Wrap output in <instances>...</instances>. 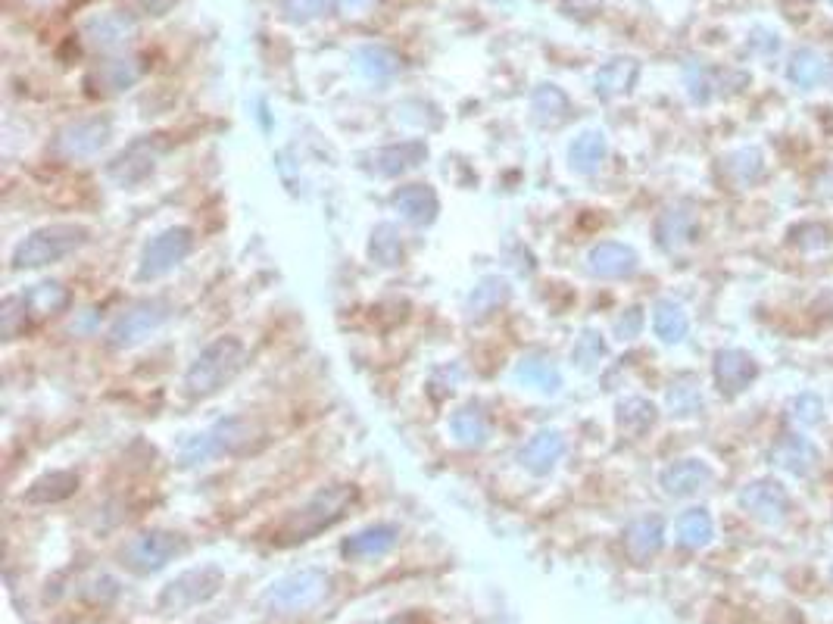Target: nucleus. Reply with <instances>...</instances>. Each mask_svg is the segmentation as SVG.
Segmentation results:
<instances>
[{"instance_id":"nucleus-47","label":"nucleus","mask_w":833,"mask_h":624,"mask_svg":"<svg viewBox=\"0 0 833 624\" xmlns=\"http://www.w3.org/2000/svg\"><path fill=\"white\" fill-rule=\"evenodd\" d=\"M821 188H824V194L833 200V169H830V172H824V178H821Z\"/></svg>"},{"instance_id":"nucleus-4","label":"nucleus","mask_w":833,"mask_h":624,"mask_svg":"<svg viewBox=\"0 0 833 624\" xmlns=\"http://www.w3.org/2000/svg\"><path fill=\"white\" fill-rule=\"evenodd\" d=\"M194 247V238H191V231L188 228H169L163 231L160 238H153L144 250V259H141V278H160L166 275L169 269H175L181 259H185Z\"/></svg>"},{"instance_id":"nucleus-23","label":"nucleus","mask_w":833,"mask_h":624,"mask_svg":"<svg viewBox=\"0 0 833 624\" xmlns=\"http://www.w3.org/2000/svg\"><path fill=\"white\" fill-rule=\"evenodd\" d=\"M353 60H356L359 72L366 78H375V82H384V78L400 72V57L387 47H359Z\"/></svg>"},{"instance_id":"nucleus-33","label":"nucleus","mask_w":833,"mask_h":624,"mask_svg":"<svg viewBox=\"0 0 833 624\" xmlns=\"http://www.w3.org/2000/svg\"><path fill=\"white\" fill-rule=\"evenodd\" d=\"M372 259L381 266H397L400 256H403V244L397 238V228L394 225H378L372 234Z\"/></svg>"},{"instance_id":"nucleus-25","label":"nucleus","mask_w":833,"mask_h":624,"mask_svg":"<svg viewBox=\"0 0 833 624\" xmlns=\"http://www.w3.org/2000/svg\"><path fill=\"white\" fill-rule=\"evenodd\" d=\"M606 138L600 132H584L575 144H571V166H575L578 172L590 175L600 169V163L606 160Z\"/></svg>"},{"instance_id":"nucleus-34","label":"nucleus","mask_w":833,"mask_h":624,"mask_svg":"<svg viewBox=\"0 0 833 624\" xmlns=\"http://www.w3.org/2000/svg\"><path fill=\"white\" fill-rule=\"evenodd\" d=\"M394 540H397V531L387 528V525H381V528H372V531H366V534L353 537V540L344 546V550L353 553V556H372V553L390 550V546H394Z\"/></svg>"},{"instance_id":"nucleus-43","label":"nucleus","mask_w":833,"mask_h":624,"mask_svg":"<svg viewBox=\"0 0 833 624\" xmlns=\"http://www.w3.org/2000/svg\"><path fill=\"white\" fill-rule=\"evenodd\" d=\"M606 0H559V7L565 16H575V19H593L596 13L603 10Z\"/></svg>"},{"instance_id":"nucleus-6","label":"nucleus","mask_w":833,"mask_h":624,"mask_svg":"<svg viewBox=\"0 0 833 624\" xmlns=\"http://www.w3.org/2000/svg\"><path fill=\"white\" fill-rule=\"evenodd\" d=\"M740 506L752 518H759V522H780V518L790 512V497L777 481L762 478V481H752L740 490Z\"/></svg>"},{"instance_id":"nucleus-3","label":"nucleus","mask_w":833,"mask_h":624,"mask_svg":"<svg viewBox=\"0 0 833 624\" xmlns=\"http://www.w3.org/2000/svg\"><path fill=\"white\" fill-rule=\"evenodd\" d=\"M353 500H356V487H331V490L319 493V497H312L303 509H297V515L284 525V531H288L294 540H303L306 534H316L319 528H328L331 522H337Z\"/></svg>"},{"instance_id":"nucleus-14","label":"nucleus","mask_w":833,"mask_h":624,"mask_svg":"<svg viewBox=\"0 0 833 624\" xmlns=\"http://www.w3.org/2000/svg\"><path fill=\"white\" fill-rule=\"evenodd\" d=\"M135 35V22L125 13H103L85 22V38L97 50H113Z\"/></svg>"},{"instance_id":"nucleus-46","label":"nucleus","mask_w":833,"mask_h":624,"mask_svg":"<svg viewBox=\"0 0 833 624\" xmlns=\"http://www.w3.org/2000/svg\"><path fill=\"white\" fill-rule=\"evenodd\" d=\"M375 4H378V0H344L347 13H353V16H362V13H369V10H372Z\"/></svg>"},{"instance_id":"nucleus-21","label":"nucleus","mask_w":833,"mask_h":624,"mask_svg":"<svg viewBox=\"0 0 833 624\" xmlns=\"http://www.w3.org/2000/svg\"><path fill=\"white\" fill-rule=\"evenodd\" d=\"M653 328L662 337L665 344H678L687 337L690 322H687V312L674 303V300H659L653 309Z\"/></svg>"},{"instance_id":"nucleus-39","label":"nucleus","mask_w":833,"mask_h":624,"mask_svg":"<svg viewBox=\"0 0 833 624\" xmlns=\"http://www.w3.org/2000/svg\"><path fill=\"white\" fill-rule=\"evenodd\" d=\"M29 325V309H25L22 297H7L4 306H0V328H4V337L13 341L19 334V328Z\"/></svg>"},{"instance_id":"nucleus-32","label":"nucleus","mask_w":833,"mask_h":624,"mask_svg":"<svg viewBox=\"0 0 833 624\" xmlns=\"http://www.w3.org/2000/svg\"><path fill=\"white\" fill-rule=\"evenodd\" d=\"M337 4L341 0H281V13L288 22H312V19H322L337 13Z\"/></svg>"},{"instance_id":"nucleus-2","label":"nucleus","mask_w":833,"mask_h":624,"mask_svg":"<svg viewBox=\"0 0 833 624\" xmlns=\"http://www.w3.org/2000/svg\"><path fill=\"white\" fill-rule=\"evenodd\" d=\"M88 241V231L78 225H50L35 231L32 238H25L16 253H13V266L16 269H35V266H47L57 263V259L69 256L72 250H78Z\"/></svg>"},{"instance_id":"nucleus-29","label":"nucleus","mask_w":833,"mask_h":624,"mask_svg":"<svg viewBox=\"0 0 833 624\" xmlns=\"http://www.w3.org/2000/svg\"><path fill=\"white\" fill-rule=\"evenodd\" d=\"M450 428H453L456 440H462V444H468V447L484 444V437H487V419H484V412L478 406H462L453 415Z\"/></svg>"},{"instance_id":"nucleus-5","label":"nucleus","mask_w":833,"mask_h":624,"mask_svg":"<svg viewBox=\"0 0 833 624\" xmlns=\"http://www.w3.org/2000/svg\"><path fill=\"white\" fill-rule=\"evenodd\" d=\"M166 303L163 300H150V303H138L135 309H128L125 316L116 319V325L110 328V344L113 347H132L138 341L160 328L166 322Z\"/></svg>"},{"instance_id":"nucleus-27","label":"nucleus","mask_w":833,"mask_h":624,"mask_svg":"<svg viewBox=\"0 0 833 624\" xmlns=\"http://www.w3.org/2000/svg\"><path fill=\"white\" fill-rule=\"evenodd\" d=\"M22 300L32 316H54V312L69 306V294L63 284H38V288H32Z\"/></svg>"},{"instance_id":"nucleus-48","label":"nucleus","mask_w":833,"mask_h":624,"mask_svg":"<svg viewBox=\"0 0 833 624\" xmlns=\"http://www.w3.org/2000/svg\"><path fill=\"white\" fill-rule=\"evenodd\" d=\"M493 4H500V0H493Z\"/></svg>"},{"instance_id":"nucleus-37","label":"nucleus","mask_w":833,"mask_h":624,"mask_svg":"<svg viewBox=\"0 0 833 624\" xmlns=\"http://www.w3.org/2000/svg\"><path fill=\"white\" fill-rule=\"evenodd\" d=\"M727 175H731L737 185H752L762 175V153L759 150H740L727 160Z\"/></svg>"},{"instance_id":"nucleus-13","label":"nucleus","mask_w":833,"mask_h":624,"mask_svg":"<svg viewBox=\"0 0 833 624\" xmlns=\"http://www.w3.org/2000/svg\"><path fill=\"white\" fill-rule=\"evenodd\" d=\"M587 266L593 275H600V278H628L637 272V253L631 247H624V244H600V247H593L590 256H587Z\"/></svg>"},{"instance_id":"nucleus-10","label":"nucleus","mask_w":833,"mask_h":624,"mask_svg":"<svg viewBox=\"0 0 833 624\" xmlns=\"http://www.w3.org/2000/svg\"><path fill=\"white\" fill-rule=\"evenodd\" d=\"M247 434L241 431L238 422H225V425H216L213 431H206V434H197L191 437L185 450H181V459H185V465H197V462H206V459H213L225 450H231L234 444H241Z\"/></svg>"},{"instance_id":"nucleus-24","label":"nucleus","mask_w":833,"mask_h":624,"mask_svg":"<svg viewBox=\"0 0 833 624\" xmlns=\"http://www.w3.org/2000/svg\"><path fill=\"white\" fill-rule=\"evenodd\" d=\"M531 110L540 125H559L568 116V97L556 85H540L531 97Z\"/></svg>"},{"instance_id":"nucleus-41","label":"nucleus","mask_w":833,"mask_h":624,"mask_svg":"<svg viewBox=\"0 0 833 624\" xmlns=\"http://www.w3.org/2000/svg\"><path fill=\"white\" fill-rule=\"evenodd\" d=\"M793 422H799V425H805V428H812V425H818L821 419H824V403H821V397L818 394H799L796 400H793Z\"/></svg>"},{"instance_id":"nucleus-9","label":"nucleus","mask_w":833,"mask_h":624,"mask_svg":"<svg viewBox=\"0 0 833 624\" xmlns=\"http://www.w3.org/2000/svg\"><path fill=\"white\" fill-rule=\"evenodd\" d=\"M156 156H160V150H156V144H150V141H138V144L128 147L125 153H119V156H116V160L110 163V169H107V175L116 181V185H122V188H132V185H138V181H144V178L153 172V166H156Z\"/></svg>"},{"instance_id":"nucleus-16","label":"nucleus","mask_w":833,"mask_h":624,"mask_svg":"<svg viewBox=\"0 0 833 624\" xmlns=\"http://www.w3.org/2000/svg\"><path fill=\"white\" fill-rule=\"evenodd\" d=\"M562 453H565V440L556 431H540V434H534L525 444L522 465L528 468V472H534V475H546L562 459Z\"/></svg>"},{"instance_id":"nucleus-1","label":"nucleus","mask_w":833,"mask_h":624,"mask_svg":"<svg viewBox=\"0 0 833 624\" xmlns=\"http://www.w3.org/2000/svg\"><path fill=\"white\" fill-rule=\"evenodd\" d=\"M241 362H244V347L238 341H231V337H222V341L210 344L194 359L185 384H188V390L194 397H206V394H213V390H219L225 381H231L234 375H238Z\"/></svg>"},{"instance_id":"nucleus-40","label":"nucleus","mask_w":833,"mask_h":624,"mask_svg":"<svg viewBox=\"0 0 833 624\" xmlns=\"http://www.w3.org/2000/svg\"><path fill=\"white\" fill-rule=\"evenodd\" d=\"M175 546L178 543L169 534H147L132 546V553H144V559H150L147 565H163V559L175 553Z\"/></svg>"},{"instance_id":"nucleus-49","label":"nucleus","mask_w":833,"mask_h":624,"mask_svg":"<svg viewBox=\"0 0 833 624\" xmlns=\"http://www.w3.org/2000/svg\"><path fill=\"white\" fill-rule=\"evenodd\" d=\"M830 4H833V0H830Z\"/></svg>"},{"instance_id":"nucleus-31","label":"nucleus","mask_w":833,"mask_h":624,"mask_svg":"<svg viewBox=\"0 0 833 624\" xmlns=\"http://www.w3.org/2000/svg\"><path fill=\"white\" fill-rule=\"evenodd\" d=\"M509 297V284L500 281V278H487L484 284H478L475 294L468 297V316L472 319H481L487 316V312H493L500 303H506Z\"/></svg>"},{"instance_id":"nucleus-18","label":"nucleus","mask_w":833,"mask_h":624,"mask_svg":"<svg viewBox=\"0 0 833 624\" xmlns=\"http://www.w3.org/2000/svg\"><path fill=\"white\" fill-rule=\"evenodd\" d=\"M425 156H428L425 144L406 141V144H397V147L378 150L375 160H372V169H375L378 175L390 178V175H400V172H406V169H412V166H419V163L425 160Z\"/></svg>"},{"instance_id":"nucleus-7","label":"nucleus","mask_w":833,"mask_h":624,"mask_svg":"<svg viewBox=\"0 0 833 624\" xmlns=\"http://www.w3.org/2000/svg\"><path fill=\"white\" fill-rule=\"evenodd\" d=\"M110 138V125L103 119H85L75 122L69 128H63L57 138V153L66 156V160H85V156H94Z\"/></svg>"},{"instance_id":"nucleus-42","label":"nucleus","mask_w":833,"mask_h":624,"mask_svg":"<svg viewBox=\"0 0 833 624\" xmlns=\"http://www.w3.org/2000/svg\"><path fill=\"white\" fill-rule=\"evenodd\" d=\"M603 353H606V344L593 331H587L578 341V347H575V359L581 362V366H593V362L600 359Z\"/></svg>"},{"instance_id":"nucleus-20","label":"nucleus","mask_w":833,"mask_h":624,"mask_svg":"<svg viewBox=\"0 0 833 624\" xmlns=\"http://www.w3.org/2000/svg\"><path fill=\"white\" fill-rule=\"evenodd\" d=\"M144 75V66L138 57H116L107 60L103 66L94 69V78L100 82L103 91H122V88H132L138 78Z\"/></svg>"},{"instance_id":"nucleus-19","label":"nucleus","mask_w":833,"mask_h":624,"mask_svg":"<svg viewBox=\"0 0 833 624\" xmlns=\"http://www.w3.org/2000/svg\"><path fill=\"white\" fill-rule=\"evenodd\" d=\"M693 231H696V216L690 210H684V206H671V210H665L656 222V238L665 250L684 247L693 238Z\"/></svg>"},{"instance_id":"nucleus-15","label":"nucleus","mask_w":833,"mask_h":624,"mask_svg":"<svg viewBox=\"0 0 833 624\" xmlns=\"http://www.w3.org/2000/svg\"><path fill=\"white\" fill-rule=\"evenodd\" d=\"M637 75H640V63L631 57H618L612 63H606L600 72H596V94L603 100H615L621 94H628L637 85Z\"/></svg>"},{"instance_id":"nucleus-44","label":"nucleus","mask_w":833,"mask_h":624,"mask_svg":"<svg viewBox=\"0 0 833 624\" xmlns=\"http://www.w3.org/2000/svg\"><path fill=\"white\" fill-rule=\"evenodd\" d=\"M640 309H628V316H624L621 322H618V334L621 337H634L637 331H640Z\"/></svg>"},{"instance_id":"nucleus-45","label":"nucleus","mask_w":833,"mask_h":624,"mask_svg":"<svg viewBox=\"0 0 833 624\" xmlns=\"http://www.w3.org/2000/svg\"><path fill=\"white\" fill-rule=\"evenodd\" d=\"M178 0H138V7L150 16H166Z\"/></svg>"},{"instance_id":"nucleus-35","label":"nucleus","mask_w":833,"mask_h":624,"mask_svg":"<svg viewBox=\"0 0 833 624\" xmlns=\"http://www.w3.org/2000/svg\"><path fill=\"white\" fill-rule=\"evenodd\" d=\"M75 484H78V481H75V475H69V472H54V475L41 478V481L29 490V500H32V503L63 500V497H69Z\"/></svg>"},{"instance_id":"nucleus-17","label":"nucleus","mask_w":833,"mask_h":624,"mask_svg":"<svg viewBox=\"0 0 833 624\" xmlns=\"http://www.w3.org/2000/svg\"><path fill=\"white\" fill-rule=\"evenodd\" d=\"M397 213L412 225H428L437 216V194L428 185H409L394 194Z\"/></svg>"},{"instance_id":"nucleus-28","label":"nucleus","mask_w":833,"mask_h":624,"mask_svg":"<svg viewBox=\"0 0 833 624\" xmlns=\"http://www.w3.org/2000/svg\"><path fill=\"white\" fill-rule=\"evenodd\" d=\"M712 518L706 509H690L678 518V540L690 550H699V546H706L712 540Z\"/></svg>"},{"instance_id":"nucleus-36","label":"nucleus","mask_w":833,"mask_h":624,"mask_svg":"<svg viewBox=\"0 0 833 624\" xmlns=\"http://www.w3.org/2000/svg\"><path fill=\"white\" fill-rule=\"evenodd\" d=\"M518 378L540 387V390H556L562 384L559 369L550 366V362H543V359H522V366H518Z\"/></svg>"},{"instance_id":"nucleus-30","label":"nucleus","mask_w":833,"mask_h":624,"mask_svg":"<svg viewBox=\"0 0 833 624\" xmlns=\"http://www.w3.org/2000/svg\"><path fill=\"white\" fill-rule=\"evenodd\" d=\"M653 422H656V406L649 400L631 397V400L618 403V425L628 434H643L653 428Z\"/></svg>"},{"instance_id":"nucleus-38","label":"nucleus","mask_w":833,"mask_h":624,"mask_svg":"<svg viewBox=\"0 0 833 624\" xmlns=\"http://www.w3.org/2000/svg\"><path fill=\"white\" fill-rule=\"evenodd\" d=\"M668 406H671L674 415H693V412H699L702 397H699V390L693 387V381H674L671 390H668Z\"/></svg>"},{"instance_id":"nucleus-26","label":"nucleus","mask_w":833,"mask_h":624,"mask_svg":"<svg viewBox=\"0 0 833 624\" xmlns=\"http://www.w3.org/2000/svg\"><path fill=\"white\" fill-rule=\"evenodd\" d=\"M662 546V522L656 515H646V518H637V522L628 528V550L637 556V559H646V556H653L656 550Z\"/></svg>"},{"instance_id":"nucleus-12","label":"nucleus","mask_w":833,"mask_h":624,"mask_svg":"<svg viewBox=\"0 0 833 624\" xmlns=\"http://www.w3.org/2000/svg\"><path fill=\"white\" fill-rule=\"evenodd\" d=\"M712 484V472L699 459H681L662 472V487L671 497H693L702 487Z\"/></svg>"},{"instance_id":"nucleus-8","label":"nucleus","mask_w":833,"mask_h":624,"mask_svg":"<svg viewBox=\"0 0 833 624\" xmlns=\"http://www.w3.org/2000/svg\"><path fill=\"white\" fill-rule=\"evenodd\" d=\"M771 462L777 468H784V472L796 475V478H805V475H812L818 462H821V453L818 447L812 444L809 437H802V434H787L780 444H774L771 450Z\"/></svg>"},{"instance_id":"nucleus-11","label":"nucleus","mask_w":833,"mask_h":624,"mask_svg":"<svg viewBox=\"0 0 833 624\" xmlns=\"http://www.w3.org/2000/svg\"><path fill=\"white\" fill-rule=\"evenodd\" d=\"M756 362L743 350H718L715 356V381L724 394H740L756 378Z\"/></svg>"},{"instance_id":"nucleus-22","label":"nucleus","mask_w":833,"mask_h":624,"mask_svg":"<svg viewBox=\"0 0 833 624\" xmlns=\"http://www.w3.org/2000/svg\"><path fill=\"white\" fill-rule=\"evenodd\" d=\"M787 75H790V82L796 85V88H815V85H821V78H824V60H821V54L818 50H812V47H799V50H793V57H790V63H787Z\"/></svg>"}]
</instances>
